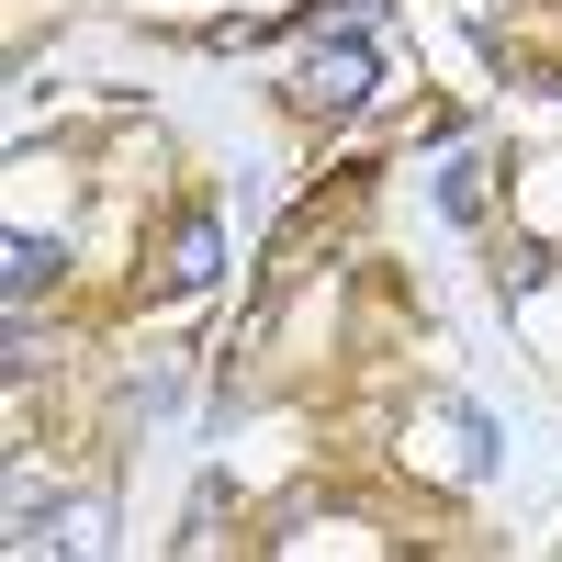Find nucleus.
Segmentation results:
<instances>
[{"instance_id": "nucleus-1", "label": "nucleus", "mask_w": 562, "mask_h": 562, "mask_svg": "<svg viewBox=\"0 0 562 562\" xmlns=\"http://www.w3.org/2000/svg\"><path fill=\"white\" fill-rule=\"evenodd\" d=\"M371 79H383V68H371V45L338 34V45H315V57H304L293 102H304V113H360V102H371Z\"/></svg>"}, {"instance_id": "nucleus-2", "label": "nucleus", "mask_w": 562, "mask_h": 562, "mask_svg": "<svg viewBox=\"0 0 562 562\" xmlns=\"http://www.w3.org/2000/svg\"><path fill=\"white\" fill-rule=\"evenodd\" d=\"M484 192H495V180H484V158H473V147L439 158V214H450V225H473V214H484Z\"/></svg>"}, {"instance_id": "nucleus-3", "label": "nucleus", "mask_w": 562, "mask_h": 562, "mask_svg": "<svg viewBox=\"0 0 562 562\" xmlns=\"http://www.w3.org/2000/svg\"><path fill=\"white\" fill-rule=\"evenodd\" d=\"M0 281H12V293H45V281H57V237H12L0 248Z\"/></svg>"}, {"instance_id": "nucleus-4", "label": "nucleus", "mask_w": 562, "mask_h": 562, "mask_svg": "<svg viewBox=\"0 0 562 562\" xmlns=\"http://www.w3.org/2000/svg\"><path fill=\"white\" fill-rule=\"evenodd\" d=\"M203 270H214V225H192V237H180V259H169V281H180V293H192Z\"/></svg>"}]
</instances>
